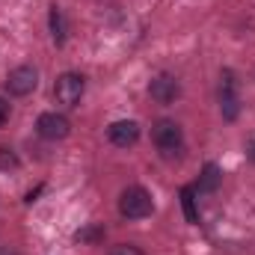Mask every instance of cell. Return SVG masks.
I'll use <instances>...</instances> for the list:
<instances>
[{"label": "cell", "mask_w": 255, "mask_h": 255, "mask_svg": "<svg viewBox=\"0 0 255 255\" xmlns=\"http://www.w3.org/2000/svg\"><path fill=\"white\" fill-rule=\"evenodd\" d=\"M18 157L12 154V148H0V169H15Z\"/></svg>", "instance_id": "12"}, {"label": "cell", "mask_w": 255, "mask_h": 255, "mask_svg": "<svg viewBox=\"0 0 255 255\" xmlns=\"http://www.w3.org/2000/svg\"><path fill=\"white\" fill-rule=\"evenodd\" d=\"M6 122H9V101L0 98V128L6 125Z\"/></svg>", "instance_id": "15"}, {"label": "cell", "mask_w": 255, "mask_h": 255, "mask_svg": "<svg viewBox=\"0 0 255 255\" xmlns=\"http://www.w3.org/2000/svg\"><path fill=\"white\" fill-rule=\"evenodd\" d=\"M151 142H154L166 157H172V154L181 151V145H184L181 125L172 122V119H160V122H154V128H151Z\"/></svg>", "instance_id": "2"}, {"label": "cell", "mask_w": 255, "mask_h": 255, "mask_svg": "<svg viewBox=\"0 0 255 255\" xmlns=\"http://www.w3.org/2000/svg\"><path fill=\"white\" fill-rule=\"evenodd\" d=\"M83 89H86L83 74L65 71V74L57 77V83H54V98H57L63 107H77V104H80V98H83Z\"/></svg>", "instance_id": "3"}, {"label": "cell", "mask_w": 255, "mask_h": 255, "mask_svg": "<svg viewBox=\"0 0 255 255\" xmlns=\"http://www.w3.org/2000/svg\"><path fill=\"white\" fill-rule=\"evenodd\" d=\"M217 184H220V169H217V163H208L205 169H202V181H199V193H211L217 190Z\"/></svg>", "instance_id": "10"}, {"label": "cell", "mask_w": 255, "mask_h": 255, "mask_svg": "<svg viewBox=\"0 0 255 255\" xmlns=\"http://www.w3.org/2000/svg\"><path fill=\"white\" fill-rule=\"evenodd\" d=\"M36 86H39V74H36L33 65H18V68H12L9 77H6V89H9L12 95H18V98L30 95Z\"/></svg>", "instance_id": "5"}, {"label": "cell", "mask_w": 255, "mask_h": 255, "mask_svg": "<svg viewBox=\"0 0 255 255\" xmlns=\"http://www.w3.org/2000/svg\"><path fill=\"white\" fill-rule=\"evenodd\" d=\"M148 95H151L157 104H172V101L181 95V83H178L172 74H157V77L148 83Z\"/></svg>", "instance_id": "7"}, {"label": "cell", "mask_w": 255, "mask_h": 255, "mask_svg": "<svg viewBox=\"0 0 255 255\" xmlns=\"http://www.w3.org/2000/svg\"><path fill=\"white\" fill-rule=\"evenodd\" d=\"M220 113L226 122H235L241 113V95H238V80L232 71H223L220 77Z\"/></svg>", "instance_id": "4"}, {"label": "cell", "mask_w": 255, "mask_h": 255, "mask_svg": "<svg viewBox=\"0 0 255 255\" xmlns=\"http://www.w3.org/2000/svg\"><path fill=\"white\" fill-rule=\"evenodd\" d=\"M110 255H145L142 250H136V247H128V244H122V247H116Z\"/></svg>", "instance_id": "14"}, {"label": "cell", "mask_w": 255, "mask_h": 255, "mask_svg": "<svg viewBox=\"0 0 255 255\" xmlns=\"http://www.w3.org/2000/svg\"><path fill=\"white\" fill-rule=\"evenodd\" d=\"M154 211V202H151V193L142 190V187H128L119 196V214L125 220H145L148 214Z\"/></svg>", "instance_id": "1"}, {"label": "cell", "mask_w": 255, "mask_h": 255, "mask_svg": "<svg viewBox=\"0 0 255 255\" xmlns=\"http://www.w3.org/2000/svg\"><path fill=\"white\" fill-rule=\"evenodd\" d=\"M51 36H54L57 45L65 42V18H63V9H60L57 3L51 6Z\"/></svg>", "instance_id": "9"}, {"label": "cell", "mask_w": 255, "mask_h": 255, "mask_svg": "<svg viewBox=\"0 0 255 255\" xmlns=\"http://www.w3.org/2000/svg\"><path fill=\"white\" fill-rule=\"evenodd\" d=\"M193 187H184L181 190V202H184V214H187V220L190 223H199V214H196V205H193Z\"/></svg>", "instance_id": "11"}, {"label": "cell", "mask_w": 255, "mask_h": 255, "mask_svg": "<svg viewBox=\"0 0 255 255\" xmlns=\"http://www.w3.org/2000/svg\"><path fill=\"white\" fill-rule=\"evenodd\" d=\"M36 130H39L42 139L57 142V139H65V136L71 133V122L65 119L63 113H42V116L36 119Z\"/></svg>", "instance_id": "6"}, {"label": "cell", "mask_w": 255, "mask_h": 255, "mask_svg": "<svg viewBox=\"0 0 255 255\" xmlns=\"http://www.w3.org/2000/svg\"><path fill=\"white\" fill-rule=\"evenodd\" d=\"M107 136H110L113 145L128 148V145H133L139 139V125L133 119H119V122H113V125L107 128Z\"/></svg>", "instance_id": "8"}, {"label": "cell", "mask_w": 255, "mask_h": 255, "mask_svg": "<svg viewBox=\"0 0 255 255\" xmlns=\"http://www.w3.org/2000/svg\"><path fill=\"white\" fill-rule=\"evenodd\" d=\"M101 238V229H83L77 232V241H98Z\"/></svg>", "instance_id": "13"}]
</instances>
